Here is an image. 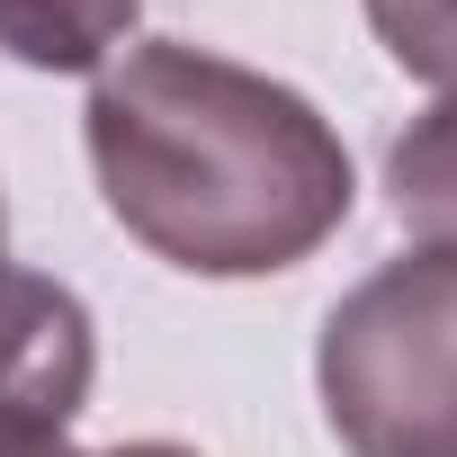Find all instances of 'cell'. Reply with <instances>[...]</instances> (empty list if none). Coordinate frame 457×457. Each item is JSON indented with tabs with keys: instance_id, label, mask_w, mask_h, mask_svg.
Instances as JSON below:
<instances>
[{
	"instance_id": "obj_1",
	"label": "cell",
	"mask_w": 457,
	"mask_h": 457,
	"mask_svg": "<svg viewBox=\"0 0 457 457\" xmlns=\"http://www.w3.org/2000/svg\"><path fill=\"white\" fill-rule=\"evenodd\" d=\"M90 170L126 234L188 278H270L350 215L323 108L197 46H126L90 90Z\"/></svg>"
},
{
	"instance_id": "obj_4",
	"label": "cell",
	"mask_w": 457,
	"mask_h": 457,
	"mask_svg": "<svg viewBox=\"0 0 457 457\" xmlns=\"http://www.w3.org/2000/svg\"><path fill=\"white\" fill-rule=\"evenodd\" d=\"M386 197H395V224H403L430 261H457V90L395 135Z\"/></svg>"
},
{
	"instance_id": "obj_2",
	"label": "cell",
	"mask_w": 457,
	"mask_h": 457,
	"mask_svg": "<svg viewBox=\"0 0 457 457\" xmlns=\"http://www.w3.org/2000/svg\"><path fill=\"white\" fill-rule=\"evenodd\" d=\"M323 412L350 457H457V261H386L314 350Z\"/></svg>"
},
{
	"instance_id": "obj_3",
	"label": "cell",
	"mask_w": 457,
	"mask_h": 457,
	"mask_svg": "<svg viewBox=\"0 0 457 457\" xmlns=\"http://www.w3.org/2000/svg\"><path fill=\"white\" fill-rule=\"evenodd\" d=\"M90 314L72 287L37 270H0V430H46L63 439L72 412L90 403Z\"/></svg>"
},
{
	"instance_id": "obj_5",
	"label": "cell",
	"mask_w": 457,
	"mask_h": 457,
	"mask_svg": "<svg viewBox=\"0 0 457 457\" xmlns=\"http://www.w3.org/2000/svg\"><path fill=\"white\" fill-rule=\"evenodd\" d=\"M135 0H0V54L28 72H90L126 46Z\"/></svg>"
},
{
	"instance_id": "obj_7",
	"label": "cell",
	"mask_w": 457,
	"mask_h": 457,
	"mask_svg": "<svg viewBox=\"0 0 457 457\" xmlns=\"http://www.w3.org/2000/svg\"><path fill=\"white\" fill-rule=\"evenodd\" d=\"M63 457H81V448H63ZM99 457H188V448H170V439H135V448H99Z\"/></svg>"
},
{
	"instance_id": "obj_6",
	"label": "cell",
	"mask_w": 457,
	"mask_h": 457,
	"mask_svg": "<svg viewBox=\"0 0 457 457\" xmlns=\"http://www.w3.org/2000/svg\"><path fill=\"white\" fill-rule=\"evenodd\" d=\"M368 28L412 81L457 90V0H368Z\"/></svg>"
}]
</instances>
